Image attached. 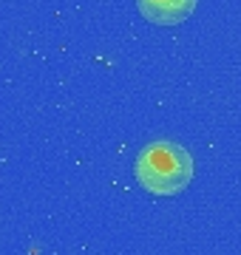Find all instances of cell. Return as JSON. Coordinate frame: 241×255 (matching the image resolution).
Returning a JSON list of instances; mask_svg holds the SVG:
<instances>
[{
    "mask_svg": "<svg viewBox=\"0 0 241 255\" xmlns=\"http://www.w3.org/2000/svg\"><path fill=\"white\" fill-rule=\"evenodd\" d=\"M133 173L148 193L173 196L182 193L193 179V159L182 145L173 142H150L133 164Z\"/></svg>",
    "mask_w": 241,
    "mask_h": 255,
    "instance_id": "obj_1",
    "label": "cell"
},
{
    "mask_svg": "<svg viewBox=\"0 0 241 255\" xmlns=\"http://www.w3.org/2000/svg\"><path fill=\"white\" fill-rule=\"evenodd\" d=\"M136 6L150 23L159 26H176L187 20L196 9V0H136Z\"/></svg>",
    "mask_w": 241,
    "mask_h": 255,
    "instance_id": "obj_2",
    "label": "cell"
}]
</instances>
